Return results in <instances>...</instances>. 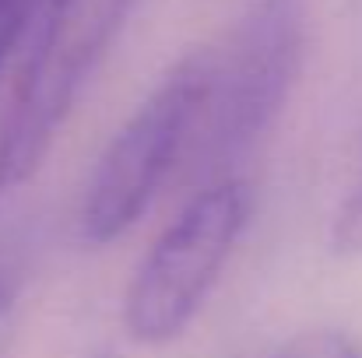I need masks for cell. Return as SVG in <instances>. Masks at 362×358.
<instances>
[{
  "label": "cell",
  "instance_id": "6da1fadb",
  "mask_svg": "<svg viewBox=\"0 0 362 358\" xmlns=\"http://www.w3.org/2000/svg\"><path fill=\"white\" fill-rule=\"evenodd\" d=\"M306 53V0H253L211 46V81L190 144L201 186L236 176L233 165L278 123Z\"/></svg>",
  "mask_w": 362,
  "mask_h": 358
},
{
  "label": "cell",
  "instance_id": "7a4b0ae2",
  "mask_svg": "<svg viewBox=\"0 0 362 358\" xmlns=\"http://www.w3.org/2000/svg\"><path fill=\"white\" fill-rule=\"evenodd\" d=\"M130 7L134 0H42L0 119V193L39 172Z\"/></svg>",
  "mask_w": 362,
  "mask_h": 358
},
{
  "label": "cell",
  "instance_id": "3957f363",
  "mask_svg": "<svg viewBox=\"0 0 362 358\" xmlns=\"http://www.w3.org/2000/svg\"><path fill=\"white\" fill-rule=\"evenodd\" d=\"M211 81V46L180 56L151 95L130 113L99 155L78 208V232L88 246L127 236L155 193L187 162Z\"/></svg>",
  "mask_w": 362,
  "mask_h": 358
},
{
  "label": "cell",
  "instance_id": "277c9868",
  "mask_svg": "<svg viewBox=\"0 0 362 358\" xmlns=\"http://www.w3.org/2000/svg\"><path fill=\"white\" fill-rule=\"evenodd\" d=\"M250 204V183L226 176L194 190L162 229L123 295V327L137 345H169L194 323L246 232Z\"/></svg>",
  "mask_w": 362,
  "mask_h": 358
},
{
  "label": "cell",
  "instance_id": "5b68a950",
  "mask_svg": "<svg viewBox=\"0 0 362 358\" xmlns=\"http://www.w3.org/2000/svg\"><path fill=\"white\" fill-rule=\"evenodd\" d=\"M274 358H362V352L345 330L317 327V330H303L292 341H285V348Z\"/></svg>",
  "mask_w": 362,
  "mask_h": 358
},
{
  "label": "cell",
  "instance_id": "8992f818",
  "mask_svg": "<svg viewBox=\"0 0 362 358\" xmlns=\"http://www.w3.org/2000/svg\"><path fill=\"white\" fill-rule=\"evenodd\" d=\"M39 7H42V0H0V74H4L7 60L14 56V49L21 42H28Z\"/></svg>",
  "mask_w": 362,
  "mask_h": 358
},
{
  "label": "cell",
  "instance_id": "52a82bcc",
  "mask_svg": "<svg viewBox=\"0 0 362 358\" xmlns=\"http://www.w3.org/2000/svg\"><path fill=\"white\" fill-rule=\"evenodd\" d=\"M327 242H331V249L338 256H359L362 253V179L338 204V211L331 218Z\"/></svg>",
  "mask_w": 362,
  "mask_h": 358
},
{
  "label": "cell",
  "instance_id": "ba28073f",
  "mask_svg": "<svg viewBox=\"0 0 362 358\" xmlns=\"http://www.w3.org/2000/svg\"><path fill=\"white\" fill-rule=\"evenodd\" d=\"M4 306H7V292H4V285H0V316H4Z\"/></svg>",
  "mask_w": 362,
  "mask_h": 358
},
{
  "label": "cell",
  "instance_id": "9c48e42d",
  "mask_svg": "<svg viewBox=\"0 0 362 358\" xmlns=\"http://www.w3.org/2000/svg\"><path fill=\"white\" fill-rule=\"evenodd\" d=\"M92 358H113V355H106V352H99V355H92Z\"/></svg>",
  "mask_w": 362,
  "mask_h": 358
}]
</instances>
